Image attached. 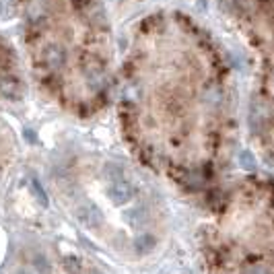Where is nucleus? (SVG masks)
I'll use <instances>...</instances> for the list:
<instances>
[{
  "mask_svg": "<svg viewBox=\"0 0 274 274\" xmlns=\"http://www.w3.org/2000/svg\"><path fill=\"white\" fill-rule=\"evenodd\" d=\"M239 93L219 46L183 19L146 23L124 72L126 136L149 169L206 206L233 178Z\"/></svg>",
  "mask_w": 274,
  "mask_h": 274,
  "instance_id": "obj_1",
  "label": "nucleus"
},
{
  "mask_svg": "<svg viewBox=\"0 0 274 274\" xmlns=\"http://www.w3.org/2000/svg\"><path fill=\"white\" fill-rule=\"evenodd\" d=\"M202 208L194 246L204 274H274V175H233Z\"/></svg>",
  "mask_w": 274,
  "mask_h": 274,
  "instance_id": "obj_2",
  "label": "nucleus"
},
{
  "mask_svg": "<svg viewBox=\"0 0 274 274\" xmlns=\"http://www.w3.org/2000/svg\"><path fill=\"white\" fill-rule=\"evenodd\" d=\"M231 11L251 62L250 138L262 163L274 175V0H233Z\"/></svg>",
  "mask_w": 274,
  "mask_h": 274,
  "instance_id": "obj_3",
  "label": "nucleus"
},
{
  "mask_svg": "<svg viewBox=\"0 0 274 274\" xmlns=\"http://www.w3.org/2000/svg\"><path fill=\"white\" fill-rule=\"evenodd\" d=\"M62 266L68 274H85V266H83V260L78 256H66L62 260Z\"/></svg>",
  "mask_w": 274,
  "mask_h": 274,
  "instance_id": "obj_4",
  "label": "nucleus"
},
{
  "mask_svg": "<svg viewBox=\"0 0 274 274\" xmlns=\"http://www.w3.org/2000/svg\"><path fill=\"white\" fill-rule=\"evenodd\" d=\"M31 194L35 196V200L39 202V206H44V208L47 206V196H46L42 183H39L37 180H31Z\"/></svg>",
  "mask_w": 274,
  "mask_h": 274,
  "instance_id": "obj_5",
  "label": "nucleus"
},
{
  "mask_svg": "<svg viewBox=\"0 0 274 274\" xmlns=\"http://www.w3.org/2000/svg\"><path fill=\"white\" fill-rule=\"evenodd\" d=\"M33 268L37 274H50V262L46 256H35L33 258Z\"/></svg>",
  "mask_w": 274,
  "mask_h": 274,
  "instance_id": "obj_6",
  "label": "nucleus"
},
{
  "mask_svg": "<svg viewBox=\"0 0 274 274\" xmlns=\"http://www.w3.org/2000/svg\"><path fill=\"white\" fill-rule=\"evenodd\" d=\"M19 274H25V272H19Z\"/></svg>",
  "mask_w": 274,
  "mask_h": 274,
  "instance_id": "obj_7",
  "label": "nucleus"
}]
</instances>
